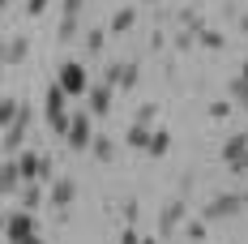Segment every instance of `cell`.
I'll list each match as a JSON object with an SVG mask.
<instances>
[{"label":"cell","mask_w":248,"mask_h":244,"mask_svg":"<svg viewBox=\"0 0 248 244\" xmlns=\"http://www.w3.org/2000/svg\"><path fill=\"white\" fill-rule=\"evenodd\" d=\"M43 116H47V129L64 142L69 137V124H73V112H69V90L60 81H51L47 95H43Z\"/></svg>","instance_id":"obj_1"},{"label":"cell","mask_w":248,"mask_h":244,"mask_svg":"<svg viewBox=\"0 0 248 244\" xmlns=\"http://www.w3.org/2000/svg\"><path fill=\"white\" fill-rule=\"evenodd\" d=\"M244 206H248L244 193H214L205 206H201V219L205 223H223V219H235Z\"/></svg>","instance_id":"obj_2"},{"label":"cell","mask_w":248,"mask_h":244,"mask_svg":"<svg viewBox=\"0 0 248 244\" xmlns=\"http://www.w3.org/2000/svg\"><path fill=\"white\" fill-rule=\"evenodd\" d=\"M30 236H39V223H34V214L30 210H9L4 214V244H22V240H30Z\"/></svg>","instance_id":"obj_3"},{"label":"cell","mask_w":248,"mask_h":244,"mask_svg":"<svg viewBox=\"0 0 248 244\" xmlns=\"http://www.w3.org/2000/svg\"><path fill=\"white\" fill-rule=\"evenodd\" d=\"M56 81H60V86L69 90V98H73V95H90V86H94L81 60H64V65L56 69Z\"/></svg>","instance_id":"obj_4"},{"label":"cell","mask_w":248,"mask_h":244,"mask_svg":"<svg viewBox=\"0 0 248 244\" xmlns=\"http://www.w3.org/2000/svg\"><path fill=\"white\" fill-rule=\"evenodd\" d=\"M188 223V197H171L163 210H158V236H171Z\"/></svg>","instance_id":"obj_5"},{"label":"cell","mask_w":248,"mask_h":244,"mask_svg":"<svg viewBox=\"0 0 248 244\" xmlns=\"http://www.w3.org/2000/svg\"><path fill=\"white\" fill-rule=\"evenodd\" d=\"M137 77H141L137 60H116V65H107V69H103V81H111L116 90H133V86H137Z\"/></svg>","instance_id":"obj_6"},{"label":"cell","mask_w":248,"mask_h":244,"mask_svg":"<svg viewBox=\"0 0 248 244\" xmlns=\"http://www.w3.org/2000/svg\"><path fill=\"white\" fill-rule=\"evenodd\" d=\"M64 142H69V150H77V154L94 146V129H90V112H73V124H69V137H64Z\"/></svg>","instance_id":"obj_7"},{"label":"cell","mask_w":248,"mask_h":244,"mask_svg":"<svg viewBox=\"0 0 248 244\" xmlns=\"http://www.w3.org/2000/svg\"><path fill=\"white\" fill-rule=\"evenodd\" d=\"M47 201L56 206V210H69V206L77 201V180H73V176H60V180H51Z\"/></svg>","instance_id":"obj_8"},{"label":"cell","mask_w":248,"mask_h":244,"mask_svg":"<svg viewBox=\"0 0 248 244\" xmlns=\"http://www.w3.org/2000/svg\"><path fill=\"white\" fill-rule=\"evenodd\" d=\"M111 90H116V86L99 77V81L90 86V95H86V103H90L86 112H90V116H107V112H111Z\"/></svg>","instance_id":"obj_9"},{"label":"cell","mask_w":248,"mask_h":244,"mask_svg":"<svg viewBox=\"0 0 248 244\" xmlns=\"http://www.w3.org/2000/svg\"><path fill=\"white\" fill-rule=\"evenodd\" d=\"M22 184H26V176H22L17 154H13V159H4V167H0V193L13 197V193H22Z\"/></svg>","instance_id":"obj_10"},{"label":"cell","mask_w":248,"mask_h":244,"mask_svg":"<svg viewBox=\"0 0 248 244\" xmlns=\"http://www.w3.org/2000/svg\"><path fill=\"white\" fill-rule=\"evenodd\" d=\"M26 56H30V39H26V34H9V39H4V56H0V60H4V69L22 65Z\"/></svg>","instance_id":"obj_11"},{"label":"cell","mask_w":248,"mask_h":244,"mask_svg":"<svg viewBox=\"0 0 248 244\" xmlns=\"http://www.w3.org/2000/svg\"><path fill=\"white\" fill-rule=\"evenodd\" d=\"M218 154H223L227 167H231V163H240V159H248V133H231V137L223 142V150H218Z\"/></svg>","instance_id":"obj_12"},{"label":"cell","mask_w":248,"mask_h":244,"mask_svg":"<svg viewBox=\"0 0 248 244\" xmlns=\"http://www.w3.org/2000/svg\"><path fill=\"white\" fill-rule=\"evenodd\" d=\"M133 26H137V9H133V4H124V9H116V13H111L107 34H128Z\"/></svg>","instance_id":"obj_13"},{"label":"cell","mask_w":248,"mask_h":244,"mask_svg":"<svg viewBox=\"0 0 248 244\" xmlns=\"http://www.w3.org/2000/svg\"><path fill=\"white\" fill-rule=\"evenodd\" d=\"M17 197H22V210H30V214H34V210L47 201V193H43V180H26Z\"/></svg>","instance_id":"obj_14"},{"label":"cell","mask_w":248,"mask_h":244,"mask_svg":"<svg viewBox=\"0 0 248 244\" xmlns=\"http://www.w3.org/2000/svg\"><path fill=\"white\" fill-rule=\"evenodd\" d=\"M150 142H154V129H146V124H128V133H124V146L128 150H150Z\"/></svg>","instance_id":"obj_15"},{"label":"cell","mask_w":248,"mask_h":244,"mask_svg":"<svg viewBox=\"0 0 248 244\" xmlns=\"http://www.w3.org/2000/svg\"><path fill=\"white\" fill-rule=\"evenodd\" d=\"M94 159L99 163H116V154H120V146H116V137H107V133H94Z\"/></svg>","instance_id":"obj_16"},{"label":"cell","mask_w":248,"mask_h":244,"mask_svg":"<svg viewBox=\"0 0 248 244\" xmlns=\"http://www.w3.org/2000/svg\"><path fill=\"white\" fill-rule=\"evenodd\" d=\"M180 26H184V30H193L197 39H201V30H210L205 17H201V9H193V4H184V9H180Z\"/></svg>","instance_id":"obj_17"},{"label":"cell","mask_w":248,"mask_h":244,"mask_svg":"<svg viewBox=\"0 0 248 244\" xmlns=\"http://www.w3.org/2000/svg\"><path fill=\"white\" fill-rule=\"evenodd\" d=\"M17 163H22V176H26V180H39V171H43V154L22 150V154H17Z\"/></svg>","instance_id":"obj_18"},{"label":"cell","mask_w":248,"mask_h":244,"mask_svg":"<svg viewBox=\"0 0 248 244\" xmlns=\"http://www.w3.org/2000/svg\"><path fill=\"white\" fill-rule=\"evenodd\" d=\"M227 98H231L240 112H248V81L244 77H231V81H227Z\"/></svg>","instance_id":"obj_19"},{"label":"cell","mask_w":248,"mask_h":244,"mask_svg":"<svg viewBox=\"0 0 248 244\" xmlns=\"http://www.w3.org/2000/svg\"><path fill=\"white\" fill-rule=\"evenodd\" d=\"M167 150H171V129H167V124H163V129H154V142H150V159H163V154H167Z\"/></svg>","instance_id":"obj_20"},{"label":"cell","mask_w":248,"mask_h":244,"mask_svg":"<svg viewBox=\"0 0 248 244\" xmlns=\"http://www.w3.org/2000/svg\"><path fill=\"white\" fill-rule=\"evenodd\" d=\"M197 48H205V51H223V48H227V34H223V30H201Z\"/></svg>","instance_id":"obj_21"},{"label":"cell","mask_w":248,"mask_h":244,"mask_svg":"<svg viewBox=\"0 0 248 244\" xmlns=\"http://www.w3.org/2000/svg\"><path fill=\"white\" fill-rule=\"evenodd\" d=\"M133 124H146V129H158V103H141V107H137V116H133Z\"/></svg>","instance_id":"obj_22"},{"label":"cell","mask_w":248,"mask_h":244,"mask_svg":"<svg viewBox=\"0 0 248 244\" xmlns=\"http://www.w3.org/2000/svg\"><path fill=\"white\" fill-rule=\"evenodd\" d=\"M17 112H22V103H17L13 95H4V98H0V129H4V124H13V120H17Z\"/></svg>","instance_id":"obj_23"},{"label":"cell","mask_w":248,"mask_h":244,"mask_svg":"<svg viewBox=\"0 0 248 244\" xmlns=\"http://www.w3.org/2000/svg\"><path fill=\"white\" fill-rule=\"evenodd\" d=\"M231 112H240V107H235V103H231V98H214V103H210V107H205V116H210V120H227V116H231Z\"/></svg>","instance_id":"obj_24"},{"label":"cell","mask_w":248,"mask_h":244,"mask_svg":"<svg viewBox=\"0 0 248 244\" xmlns=\"http://www.w3.org/2000/svg\"><path fill=\"white\" fill-rule=\"evenodd\" d=\"M205 231H210V223L201 219V214H197V219H188V223H184V236H188L193 244H201V240H205Z\"/></svg>","instance_id":"obj_25"},{"label":"cell","mask_w":248,"mask_h":244,"mask_svg":"<svg viewBox=\"0 0 248 244\" xmlns=\"http://www.w3.org/2000/svg\"><path fill=\"white\" fill-rule=\"evenodd\" d=\"M81 43H86V51H90V56H99L103 43H107V30H99V26H94V30H86V39H81Z\"/></svg>","instance_id":"obj_26"},{"label":"cell","mask_w":248,"mask_h":244,"mask_svg":"<svg viewBox=\"0 0 248 244\" xmlns=\"http://www.w3.org/2000/svg\"><path fill=\"white\" fill-rule=\"evenodd\" d=\"M77 30H81V26H77V17H60V26H56V39H60V43H69V39H77Z\"/></svg>","instance_id":"obj_27"},{"label":"cell","mask_w":248,"mask_h":244,"mask_svg":"<svg viewBox=\"0 0 248 244\" xmlns=\"http://www.w3.org/2000/svg\"><path fill=\"white\" fill-rule=\"evenodd\" d=\"M120 214H124V227H133V223H137V214H141L137 197H128V201H124V206H120Z\"/></svg>","instance_id":"obj_28"},{"label":"cell","mask_w":248,"mask_h":244,"mask_svg":"<svg viewBox=\"0 0 248 244\" xmlns=\"http://www.w3.org/2000/svg\"><path fill=\"white\" fill-rule=\"evenodd\" d=\"M86 0H60V17H81Z\"/></svg>","instance_id":"obj_29"},{"label":"cell","mask_w":248,"mask_h":244,"mask_svg":"<svg viewBox=\"0 0 248 244\" xmlns=\"http://www.w3.org/2000/svg\"><path fill=\"white\" fill-rule=\"evenodd\" d=\"M188 48H197V34L193 30H180L175 34V51H188Z\"/></svg>","instance_id":"obj_30"},{"label":"cell","mask_w":248,"mask_h":244,"mask_svg":"<svg viewBox=\"0 0 248 244\" xmlns=\"http://www.w3.org/2000/svg\"><path fill=\"white\" fill-rule=\"evenodd\" d=\"M47 4H51V0H26V13H30V17H39Z\"/></svg>","instance_id":"obj_31"},{"label":"cell","mask_w":248,"mask_h":244,"mask_svg":"<svg viewBox=\"0 0 248 244\" xmlns=\"http://www.w3.org/2000/svg\"><path fill=\"white\" fill-rule=\"evenodd\" d=\"M141 240H146V236H137L133 227H124V231H120V244H141Z\"/></svg>","instance_id":"obj_32"},{"label":"cell","mask_w":248,"mask_h":244,"mask_svg":"<svg viewBox=\"0 0 248 244\" xmlns=\"http://www.w3.org/2000/svg\"><path fill=\"white\" fill-rule=\"evenodd\" d=\"M193 193V171H184V180H180V197Z\"/></svg>","instance_id":"obj_33"},{"label":"cell","mask_w":248,"mask_h":244,"mask_svg":"<svg viewBox=\"0 0 248 244\" xmlns=\"http://www.w3.org/2000/svg\"><path fill=\"white\" fill-rule=\"evenodd\" d=\"M231 176H248V159H240V163H231Z\"/></svg>","instance_id":"obj_34"},{"label":"cell","mask_w":248,"mask_h":244,"mask_svg":"<svg viewBox=\"0 0 248 244\" xmlns=\"http://www.w3.org/2000/svg\"><path fill=\"white\" fill-rule=\"evenodd\" d=\"M235 26H240V34L248 39V13H240V17H235Z\"/></svg>","instance_id":"obj_35"},{"label":"cell","mask_w":248,"mask_h":244,"mask_svg":"<svg viewBox=\"0 0 248 244\" xmlns=\"http://www.w3.org/2000/svg\"><path fill=\"white\" fill-rule=\"evenodd\" d=\"M22 244H47V240H43V236H30V240H22Z\"/></svg>","instance_id":"obj_36"},{"label":"cell","mask_w":248,"mask_h":244,"mask_svg":"<svg viewBox=\"0 0 248 244\" xmlns=\"http://www.w3.org/2000/svg\"><path fill=\"white\" fill-rule=\"evenodd\" d=\"M240 77H244V81H248V60H244V65H240Z\"/></svg>","instance_id":"obj_37"},{"label":"cell","mask_w":248,"mask_h":244,"mask_svg":"<svg viewBox=\"0 0 248 244\" xmlns=\"http://www.w3.org/2000/svg\"><path fill=\"white\" fill-rule=\"evenodd\" d=\"M141 244H158V236H146V240H141Z\"/></svg>","instance_id":"obj_38"},{"label":"cell","mask_w":248,"mask_h":244,"mask_svg":"<svg viewBox=\"0 0 248 244\" xmlns=\"http://www.w3.org/2000/svg\"><path fill=\"white\" fill-rule=\"evenodd\" d=\"M141 4H158V0H141Z\"/></svg>","instance_id":"obj_39"},{"label":"cell","mask_w":248,"mask_h":244,"mask_svg":"<svg viewBox=\"0 0 248 244\" xmlns=\"http://www.w3.org/2000/svg\"><path fill=\"white\" fill-rule=\"evenodd\" d=\"M244 201H248V193H244Z\"/></svg>","instance_id":"obj_40"},{"label":"cell","mask_w":248,"mask_h":244,"mask_svg":"<svg viewBox=\"0 0 248 244\" xmlns=\"http://www.w3.org/2000/svg\"><path fill=\"white\" fill-rule=\"evenodd\" d=\"M244 133H248V129H244Z\"/></svg>","instance_id":"obj_41"}]
</instances>
